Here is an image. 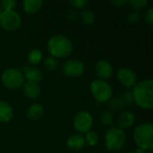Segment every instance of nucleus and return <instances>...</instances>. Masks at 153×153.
<instances>
[{"label":"nucleus","mask_w":153,"mask_h":153,"mask_svg":"<svg viewBox=\"0 0 153 153\" xmlns=\"http://www.w3.org/2000/svg\"><path fill=\"white\" fill-rule=\"evenodd\" d=\"M134 102L143 109L152 110L153 108V82L151 79L137 82L133 87Z\"/></svg>","instance_id":"f257e3e1"},{"label":"nucleus","mask_w":153,"mask_h":153,"mask_svg":"<svg viewBox=\"0 0 153 153\" xmlns=\"http://www.w3.org/2000/svg\"><path fill=\"white\" fill-rule=\"evenodd\" d=\"M48 49L50 56L56 58H65L73 53L74 45L71 39L65 35L56 34L48 39Z\"/></svg>","instance_id":"f03ea898"},{"label":"nucleus","mask_w":153,"mask_h":153,"mask_svg":"<svg viewBox=\"0 0 153 153\" xmlns=\"http://www.w3.org/2000/svg\"><path fill=\"white\" fill-rule=\"evenodd\" d=\"M134 141L139 149L151 151L153 148V126L151 123H143L134 131Z\"/></svg>","instance_id":"7ed1b4c3"},{"label":"nucleus","mask_w":153,"mask_h":153,"mask_svg":"<svg viewBox=\"0 0 153 153\" xmlns=\"http://www.w3.org/2000/svg\"><path fill=\"white\" fill-rule=\"evenodd\" d=\"M126 142V135L125 131L118 128L117 126H113L109 128L105 134L104 143L106 149L109 152H119L125 146Z\"/></svg>","instance_id":"20e7f679"},{"label":"nucleus","mask_w":153,"mask_h":153,"mask_svg":"<svg viewBox=\"0 0 153 153\" xmlns=\"http://www.w3.org/2000/svg\"><path fill=\"white\" fill-rule=\"evenodd\" d=\"M91 92L97 102H108L113 96V90L111 85L104 80L96 79L91 82L90 85Z\"/></svg>","instance_id":"39448f33"},{"label":"nucleus","mask_w":153,"mask_h":153,"mask_svg":"<svg viewBox=\"0 0 153 153\" xmlns=\"http://www.w3.org/2000/svg\"><path fill=\"white\" fill-rule=\"evenodd\" d=\"M24 75L22 72L16 68L5 69L1 74V81L4 86L10 90L21 88L24 83Z\"/></svg>","instance_id":"423d86ee"},{"label":"nucleus","mask_w":153,"mask_h":153,"mask_svg":"<svg viewBox=\"0 0 153 153\" xmlns=\"http://www.w3.org/2000/svg\"><path fill=\"white\" fill-rule=\"evenodd\" d=\"M22 25V17L15 12L12 11H2L0 14V26L8 31H13L19 29Z\"/></svg>","instance_id":"0eeeda50"},{"label":"nucleus","mask_w":153,"mask_h":153,"mask_svg":"<svg viewBox=\"0 0 153 153\" xmlns=\"http://www.w3.org/2000/svg\"><path fill=\"white\" fill-rule=\"evenodd\" d=\"M73 124L77 132L81 134H86L91 131L93 126V117L88 111H80L74 117Z\"/></svg>","instance_id":"6e6552de"},{"label":"nucleus","mask_w":153,"mask_h":153,"mask_svg":"<svg viewBox=\"0 0 153 153\" xmlns=\"http://www.w3.org/2000/svg\"><path fill=\"white\" fill-rule=\"evenodd\" d=\"M85 66L83 63L77 59H68L62 66L63 74L67 77H80L84 74Z\"/></svg>","instance_id":"1a4fd4ad"},{"label":"nucleus","mask_w":153,"mask_h":153,"mask_svg":"<svg viewBox=\"0 0 153 153\" xmlns=\"http://www.w3.org/2000/svg\"><path fill=\"white\" fill-rule=\"evenodd\" d=\"M117 81L126 88H133L137 83V76L129 67H121L117 74Z\"/></svg>","instance_id":"9d476101"},{"label":"nucleus","mask_w":153,"mask_h":153,"mask_svg":"<svg viewBox=\"0 0 153 153\" xmlns=\"http://www.w3.org/2000/svg\"><path fill=\"white\" fill-rule=\"evenodd\" d=\"M95 74L100 80H108L113 75V67L107 60H99L94 66Z\"/></svg>","instance_id":"9b49d317"},{"label":"nucleus","mask_w":153,"mask_h":153,"mask_svg":"<svg viewBox=\"0 0 153 153\" xmlns=\"http://www.w3.org/2000/svg\"><path fill=\"white\" fill-rule=\"evenodd\" d=\"M134 122H135V116L132 111L129 110L121 112L117 118V127L122 130L132 127Z\"/></svg>","instance_id":"f8f14e48"},{"label":"nucleus","mask_w":153,"mask_h":153,"mask_svg":"<svg viewBox=\"0 0 153 153\" xmlns=\"http://www.w3.org/2000/svg\"><path fill=\"white\" fill-rule=\"evenodd\" d=\"M22 74L24 75V79H26L27 82H32L38 83L43 78V74L41 70H39L37 67L25 66L23 67Z\"/></svg>","instance_id":"ddd939ff"},{"label":"nucleus","mask_w":153,"mask_h":153,"mask_svg":"<svg viewBox=\"0 0 153 153\" xmlns=\"http://www.w3.org/2000/svg\"><path fill=\"white\" fill-rule=\"evenodd\" d=\"M66 145L71 151L78 152L83 149L86 143H85L84 137L82 136V134H72L71 136H69V138L66 141Z\"/></svg>","instance_id":"4468645a"},{"label":"nucleus","mask_w":153,"mask_h":153,"mask_svg":"<svg viewBox=\"0 0 153 153\" xmlns=\"http://www.w3.org/2000/svg\"><path fill=\"white\" fill-rule=\"evenodd\" d=\"M23 94L29 99H37L40 94V87L38 83L32 82H24L22 86Z\"/></svg>","instance_id":"2eb2a0df"},{"label":"nucleus","mask_w":153,"mask_h":153,"mask_svg":"<svg viewBox=\"0 0 153 153\" xmlns=\"http://www.w3.org/2000/svg\"><path fill=\"white\" fill-rule=\"evenodd\" d=\"M44 114H45V108L39 103L31 104L27 109V117L33 121L40 119L44 116Z\"/></svg>","instance_id":"dca6fc26"},{"label":"nucleus","mask_w":153,"mask_h":153,"mask_svg":"<svg viewBox=\"0 0 153 153\" xmlns=\"http://www.w3.org/2000/svg\"><path fill=\"white\" fill-rule=\"evenodd\" d=\"M13 116V111L9 103L4 100H0V122L8 123Z\"/></svg>","instance_id":"f3484780"},{"label":"nucleus","mask_w":153,"mask_h":153,"mask_svg":"<svg viewBox=\"0 0 153 153\" xmlns=\"http://www.w3.org/2000/svg\"><path fill=\"white\" fill-rule=\"evenodd\" d=\"M43 5L42 0H25L22 2V9L27 13H35Z\"/></svg>","instance_id":"a211bd4d"},{"label":"nucleus","mask_w":153,"mask_h":153,"mask_svg":"<svg viewBox=\"0 0 153 153\" xmlns=\"http://www.w3.org/2000/svg\"><path fill=\"white\" fill-rule=\"evenodd\" d=\"M80 18L82 20V22L87 25H91L93 24L96 19V15L95 13L90 10V9H83L81 13H80Z\"/></svg>","instance_id":"6ab92c4d"},{"label":"nucleus","mask_w":153,"mask_h":153,"mask_svg":"<svg viewBox=\"0 0 153 153\" xmlns=\"http://www.w3.org/2000/svg\"><path fill=\"white\" fill-rule=\"evenodd\" d=\"M107 103L110 111H120L125 108V105L119 96L111 98Z\"/></svg>","instance_id":"aec40b11"},{"label":"nucleus","mask_w":153,"mask_h":153,"mask_svg":"<svg viewBox=\"0 0 153 153\" xmlns=\"http://www.w3.org/2000/svg\"><path fill=\"white\" fill-rule=\"evenodd\" d=\"M114 120H115L114 114L110 110H104L101 112V114L100 116V121L105 126H109L113 125Z\"/></svg>","instance_id":"412c9836"},{"label":"nucleus","mask_w":153,"mask_h":153,"mask_svg":"<svg viewBox=\"0 0 153 153\" xmlns=\"http://www.w3.org/2000/svg\"><path fill=\"white\" fill-rule=\"evenodd\" d=\"M42 57H43L42 52L38 48H34L31 49L28 54V62L30 65H37L42 60Z\"/></svg>","instance_id":"4be33fe9"},{"label":"nucleus","mask_w":153,"mask_h":153,"mask_svg":"<svg viewBox=\"0 0 153 153\" xmlns=\"http://www.w3.org/2000/svg\"><path fill=\"white\" fill-rule=\"evenodd\" d=\"M58 66H59V63L57 58L52 56H48L44 61V67L48 72H55L56 70H57Z\"/></svg>","instance_id":"5701e85b"},{"label":"nucleus","mask_w":153,"mask_h":153,"mask_svg":"<svg viewBox=\"0 0 153 153\" xmlns=\"http://www.w3.org/2000/svg\"><path fill=\"white\" fill-rule=\"evenodd\" d=\"M84 140H85V143L86 144H88L91 147H94L99 143V135H98L97 133H95L94 131L91 130L90 132L85 134Z\"/></svg>","instance_id":"b1692460"},{"label":"nucleus","mask_w":153,"mask_h":153,"mask_svg":"<svg viewBox=\"0 0 153 153\" xmlns=\"http://www.w3.org/2000/svg\"><path fill=\"white\" fill-rule=\"evenodd\" d=\"M120 99L122 100L125 107H129L131 105H133L134 102V98H133V94L131 91H124V92H121V94L119 95Z\"/></svg>","instance_id":"393cba45"},{"label":"nucleus","mask_w":153,"mask_h":153,"mask_svg":"<svg viewBox=\"0 0 153 153\" xmlns=\"http://www.w3.org/2000/svg\"><path fill=\"white\" fill-rule=\"evenodd\" d=\"M127 3L135 11L141 10V9L144 8L145 6H147V4H148L147 0H130V1H127Z\"/></svg>","instance_id":"a878e982"},{"label":"nucleus","mask_w":153,"mask_h":153,"mask_svg":"<svg viewBox=\"0 0 153 153\" xmlns=\"http://www.w3.org/2000/svg\"><path fill=\"white\" fill-rule=\"evenodd\" d=\"M16 6V2L14 0H3L0 2V7L4 11H12L14 10Z\"/></svg>","instance_id":"bb28decb"},{"label":"nucleus","mask_w":153,"mask_h":153,"mask_svg":"<svg viewBox=\"0 0 153 153\" xmlns=\"http://www.w3.org/2000/svg\"><path fill=\"white\" fill-rule=\"evenodd\" d=\"M126 22L130 24L137 23L140 21V13L137 12H130L126 15Z\"/></svg>","instance_id":"cd10ccee"},{"label":"nucleus","mask_w":153,"mask_h":153,"mask_svg":"<svg viewBox=\"0 0 153 153\" xmlns=\"http://www.w3.org/2000/svg\"><path fill=\"white\" fill-rule=\"evenodd\" d=\"M88 3H89V1H87V0H71L70 1L71 5L76 9L85 7L88 4Z\"/></svg>","instance_id":"c85d7f7f"},{"label":"nucleus","mask_w":153,"mask_h":153,"mask_svg":"<svg viewBox=\"0 0 153 153\" xmlns=\"http://www.w3.org/2000/svg\"><path fill=\"white\" fill-rule=\"evenodd\" d=\"M144 19H145V22L148 23V24H150V25H152L153 24V9L152 7H150L147 11H146V13H145V14H144Z\"/></svg>","instance_id":"c756f323"},{"label":"nucleus","mask_w":153,"mask_h":153,"mask_svg":"<svg viewBox=\"0 0 153 153\" xmlns=\"http://www.w3.org/2000/svg\"><path fill=\"white\" fill-rule=\"evenodd\" d=\"M111 4H114L116 7H121L124 4H127V1L126 0H114V1H111Z\"/></svg>","instance_id":"7c9ffc66"},{"label":"nucleus","mask_w":153,"mask_h":153,"mask_svg":"<svg viewBox=\"0 0 153 153\" xmlns=\"http://www.w3.org/2000/svg\"><path fill=\"white\" fill-rule=\"evenodd\" d=\"M133 153H147V152H146V151H143V150H142V149L137 148L136 150L134 151V152Z\"/></svg>","instance_id":"2f4dec72"},{"label":"nucleus","mask_w":153,"mask_h":153,"mask_svg":"<svg viewBox=\"0 0 153 153\" xmlns=\"http://www.w3.org/2000/svg\"><path fill=\"white\" fill-rule=\"evenodd\" d=\"M2 11H3V10H2V8L0 7V14H1V13H2Z\"/></svg>","instance_id":"473e14b6"}]
</instances>
